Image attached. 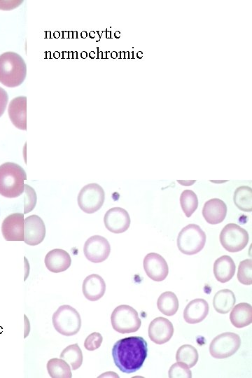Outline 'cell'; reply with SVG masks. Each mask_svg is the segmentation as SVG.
Returning <instances> with one entry per match:
<instances>
[{
    "mask_svg": "<svg viewBox=\"0 0 252 378\" xmlns=\"http://www.w3.org/2000/svg\"><path fill=\"white\" fill-rule=\"evenodd\" d=\"M169 377L170 378H191L192 372L188 365L177 362L170 367Z\"/></svg>",
    "mask_w": 252,
    "mask_h": 378,
    "instance_id": "cell-31",
    "label": "cell"
},
{
    "mask_svg": "<svg viewBox=\"0 0 252 378\" xmlns=\"http://www.w3.org/2000/svg\"><path fill=\"white\" fill-rule=\"evenodd\" d=\"M24 214L13 213L4 218L1 232L7 241H24Z\"/></svg>",
    "mask_w": 252,
    "mask_h": 378,
    "instance_id": "cell-14",
    "label": "cell"
},
{
    "mask_svg": "<svg viewBox=\"0 0 252 378\" xmlns=\"http://www.w3.org/2000/svg\"><path fill=\"white\" fill-rule=\"evenodd\" d=\"M222 246L231 253L239 252L247 245L249 239L248 232L236 223H228L220 233Z\"/></svg>",
    "mask_w": 252,
    "mask_h": 378,
    "instance_id": "cell-7",
    "label": "cell"
},
{
    "mask_svg": "<svg viewBox=\"0 0 252 378\" xmlns=\"http://www.w3.org/2000/svg\"><path fill=\"white\" fill-rule=\"evenodd\" d=\"M240 345L241 338L237 334L225 332L213 339L209 345V352L215 358H226L234 354Z\"/></svg>",
    "mask_w": 252,
    "mask_h": 378,
    "instance_id": "cell-8",
    "label": "cell"
},
{
    "mask_svg": "<svg viewBox=\"0 0 252 378\" xmlns=\"http://www.w3.org/2000/svg\"><path fill=\"white\" fill-rule=\"evenodd\" d=\"M227 214L225 203L218 199L213 198L207 200L202 209V216L205 220L211 225L222 223Z\"/></svg>",
    "mask_w": 252,
    "mask_h": 378,
    "instance_id": "cell-17",
    "label": "cell"
},
{
    "mask_svg": "<svg viewBox=\"0 0 252 378\" xmlns=\"http://www.w3.org/2000/svg\"><path fill=\"white\" fill-rule=\"evenodd\" d=\"M52 321L56 331L64 336L77 334L81 327L79 313L68 304L59 307L52 315Z\"/></svg>",
    "mask_w": 252,
    "mask_h": 378,
    "instance_id": "cell-4",
    "label": "cell"
},
{
    "mask_svg": "<svg viewBox=\"0 0 252 378\" xmlns=\"http://www.w3.org/2000/svg\"><path fill=\"white\" fill-rule=\"evenodd\" d=\"M47 269L53 272L59 273L66 270L71 264V258L69 253L61 248L50 251L44 259Z\"/></svg>",
    "mask_w": 252,
    "mask_h": 378,
    "instance_id": "cell-18",
    "label": "cell"
},
{
    "mask_svg": "<svg viewBox=\"0 0 252 378\" xmlns=\"http://www.w3.org/2000/svg\"><path fill=\"white\" fill-rule=\"evenodd\" d=\"M236 298L234 293L229 289L218 291L213 299V306L220 314L228 313L234 306Z\"/></svg>",
    "mask_w": 252,
    "mask_h": 378,
    "instance_id": "cell-23",
    "label": "cell"
},
{
    "mask_svg": "<svg viewBox=\"0 0 252 378\" xmlns=\"http://www.w3.org/2000/svg\"><path fill=\"white\" fill-rule=\"evenodd\" d=\"M46 236L43 220L37 215H31L24 220V241L30 246L41 243Z\"/></svg>",
    "mask_w": 252,
    "mask_h": 378,
    "instance_id": "cell-11",
    "label": "cell"
},
{
    "mask_svg": "<svg viewBox=\"0 0 252 378\" xmlns=\"http://www.w3.org/2000/svg\"><path fill=\"white\" fill-rule=\"evenodd\" d=\"M104 223L108 231L115 234L122 233L130 225V217L123 208L113 207L106 212Z\"/></svg>",
    "mask_w": 252,
    "mask_h": 378,
    "instance_id": "cell-13",
    "label": "cell"
},
{
    "mask_svg": "<svg viewBox=\"0 0 252 378\" xmlns=\"http://www.w3.org/2000/svg\"><path fill=\"white\" fill-rule=\"evenodd\" d=\"M180 204L186 217H190L198 206L197 195L191 190H185L180 196Z\"/></svg>",
    "mask_w": 252,
    "mask_h": 378,
    "instance_id": "cell-29",
    "label": "cell"
},
{
    "mask_svg": "<svg viewBox=\"0 0 252 378\" xmlns=\"http://www.w3.org/2000/svg\"><path fill=\"white\" fill-rule=\"evenodd\" d=\"M125 54V57H128V52H126Z\"/></svg>",
    "mask_w": 252,
    "mask_h": 378,
    "instance_id": "cell-38",
    "label": "cell"
},
{
    "mask_svg": "<svg viewBox=\"0 0 252 378\" xmlns=\"http://www.w3.org/2000/svg\"><path fill=\"white\" fill-rule=\"evenodd\" d=\"M111 252L108 241L100 235H93L88 238L83 246L86 258L92 262L99 263L106 260Z\"/></svg>",
    "mask_w": 252,
    "mask_h": 378,
    "instance_id": "cell-10",
    "label": "cell"
},
{
    "mask_svg": "<svg viewBox=\"0 0 252 378\" xmlns=\"http://www.w3.org/2000/svg\"><path fill=\"white\" fill-rule=\"evenodd\" d=\"M8 101V96L4 89L0 87V117L4 114Z\"/></svg>",
    "mask_w": 252,
    "mask_h": 378,
    "instance_id": "cell-34",
    "label": "cell"
},
{
    "mask_svg": "<svg viewBox=\"0 0 252 378\" xmlns=\"http://www.w3.org/2000/svg\"><path fill=\"white\" fill-rule=\"evenodd\" d=\"M26 172L19 164L7 162L0 165V195L8 198H15L22 195L24 190Z\"/></svg>",
    "mask_w": 252,
    "mask_h": 378,
    "instance_id": "cell-3",
    "label": "cell"
},
{
    "mask_svg": "<svg viewBox=\"0 0 252 378\" xmlns=\"http://www.w3.org/2000/svg\"><path fill=\"white\" fill-rule=\"evenodd\" d=\"M59 357L69 364L73 370L78 369L83 363V353L77 343L64 348Z\"/></svg>",
    "mask_w": 252,
    "mask_h": 378,
    "instance_id": "cell-27",
    "label": "cell"
},
{
    "mask_svg": "<svg viewBox=\"0 0 252 378\" xmlns=\"http://www.w3.org/2000/svg\"><path fill=\"white\" fill-rule=\"evenodd\" d=\"M137 55V57H138V58L141 59V58H142V57H143V53H142V52L139 51V52H137V55Z\"/></svg>",
    "mask_w": 252,
    "mask_h": 378,
    "instance_id": "cell-35",
    "label": "cell"
},
{
    "mask_svg": "<svg viewBox=\"0 0 252 378\" xmlns=\"http://www.w3.org/2000/svg\"><path fill=\"white\" fill-rule=\"evenodd\" d=\"M208 302L202 298L191 300L183 311V318L186 323L195 324L202 321L208 315Z\"/></svg>",
    "mask_w": 252,
    "mask_h": 378,
    "instance_id": "cell-20",
    "label": "cell"
},
{
    "mask_svg": "<svg viewBox=\"0 0 252 378\" xmlns=\"http://www.w3.org/2000/svg\"><path fill=\"white\" fill-rule=\"evenodd\" d=\"M115 35V36H116L117 38H118V37L120 36V33H119V31H116Z\"/></svg>",
    "mask_w": 252,
    "mask_h": 378,
    "instance_id": "cell-36",
    "label": "cell"
},
{
    "mask_svg": "<svg viewBox=\"0 0 252 378\" xmlns=\"http://www.w3.org/2000/svg\"><path fill=\"white\" fill-rule=\"evenodd\" d=\"M232 308L230 320L234 327L241 328L252 323V307L250 304L241 302Z\"/></svg>",
    "mask_w": 252,
    "mask_h": 378,
    "instance_id": "cell-22",
    "label": "cell"
},
{
    "mask_svg": "<svg viewBox=\"0 0 252 378\" xmlns=\"http://www.w3.org/2000/svg\"><path fill=\"white\" fill-rule=\"evenodd\" d=\"M111 55H112V57L113 58L116 57V53L115 52H113Z\"/></svg>",
    "mask_w": 252,
    "mask_h": 378,
    "instance_id": "cell-37",
    "label": "cell"
},
{
    "mask_svg": "<svg viewBox=\"0 0 252 378\" xmlns=\"http://www.w3.org/2000/svg\"><path fill=\"white\" fill-rule=\"evenodd\" d=\"M238 281L244 285L252 284V260L246 259L239 262L237 272Z\"/></svg>",
    "mask_w": 252,
    "mask_h": 378,
    "instance_id": "cell-30",
    "label": "cell"
},
{
    "mask_svg": "<svg viewBox=\"0 0 252 378\" xmlns=\"http://www.w3.org/2000/svg\"><path fill=\"white\" fill-rule=\"evenodd\" d=\"M206 234L196 224L185 226L177 237V246L186 255H194L204 248L206 243Z\"/></svg>",
    "mask_w": 252,
    "mask_h": 378,
    "instance_id": "cell-5",
    "label": "cell"
},
{
    "mask_svg": "<svg viewBox=\"0 0 252 378\" xmlns=\"http://www.w3.org/2000/svg\"><path fill=\"white\" fill-rule=\"evenodd\" d=\"M111 322L113 328L121 334L136 332L141 325L138 312L127 304H121L114 309Z\"/></svg>",
    "mask_w": 252,
    "mask_h": 378,
    "instance_id": "cell-6",
    "label": "cell"
},
{
    "mask_svg": "<svg viewBox=\"0 0 252 378\" xmlns=\"http://www.w3.org/2000/svg\"><path fill=\"white\" fill-rule=\"evenodd\" d=\"M148 332L151 341L162 344L170 340L173 336L174 326L167 318L160 316L150 323Z\"/></svg>",
    "mask_w": 252,
    "mask_h": 378,
    "instance_id": "cell-15",
    "label": "cell"
},
{
    "mask_svg": "<svg viewBox=\"0 0 252 378\" xmlns=\"http://www.w3.org/2000/svg\"><path fill=\"white\" fill-rule=\"evenodd\" d=\"M47 370L52 378H71V370L69 365L63 359L53 358L47 363Z\"/></svg>",
    "mask_w": 252,
    "mask_h": 378,
    "instance_id": "cell-25",
    "label": "cell"
},
{
    "mask_svg": "<svg viewBox=\"0 0 252 378\" xmlns=\"http://www.w3.org/2000/svg\"><path fill=\"white\" fill-rule=\"evenodd\" d=\"M25 192V203H24V214L30 212L34 207L36 203V195L35 190L29 186L24 184Z\"/></svg>",
    "mask_w": 252,
    "mask_h": 378,
    "instance_id": "cell-32",
    "label": "cell"
},
{
    "mask_svg": "<svg viewBox=\"0 0 252 378\" xmlns=\"http://www.w3.org/2000/svg\"><path fill=\"white\" fill-rule=\"evenodd\" d=\"M234 203L242 211H252V190L250 187L243 186L237 188L234 193Z\"/></svg>",
    "mask_w": 252,
    "mask_h": 378,
    "instance_id": "cell-26",
    "label": "cell"
},
{
    "mask_svg": "<svg viewBox=\"0 0 252 378\" xmlns=\"http://www.w3.org/2000/svg\"><path fill=\"white\" fill-rule=\"evenodd\" d=\"M143 265L147 276L153 281H162L168 275V265L164 258L158 253H148L144 258Z\"/></svg>",
    "mask_w": 252,
    "mask_h": 378,
    "instance_id": "cell-12",
    "label": "cell"
},
{
    "mask_svg": "<svg viewBox=\"0 0 252 378\" xmlns=\"http://www.w3.org/2000/svg\"><path fill=\"white\" fill-rule=\"evenodd\" d=\"M27 75V66L23 58L14 52L0 55V83L8 88L21 85Z\"/></svg>",
    "mask_w": 252,
    "mask_h": 378,
    "instance_id": "cell-2",
    "label": "cell"
},
{
    "mask_svg": "<svg viewBox=\"0 0 252 378\" xmlns=\"http://www.w3.org/2000/svg\"><path fill=\"white\" fill-rule=\"evenodd\" d=\"M235 263L232 258L224 255L217 258L214 264V274L217 281L220 283L229 281L234 275Z\"/></svg>",
    "mask_w": 252,
    "mask_h": 378,
    "instance_id": "cell-21",
    "label": "cell"
},
{
    "mask_svg": "<svg viewBox=\"0 0 252 378\" xmlns=\"http://www.w3.org/2000/svg\"><path fill=\"white\" fill-rule=\"evenodd\" d=\"M104 200V189L95 183H89L83 187L77 197L80 209L87 214H93L100 209Z\"/></svg>",
    "mask_w": 252,
    "mask_h": 378,
    "instance_id": "cell-9",
    "label": "cell"
},
{
    "mask_svg": "<svg viewBox=\"0 0 252 378\" xmlns=\"http://www.w3.org/2000/svg\"><path fill=\"white\" fill-rule=\"evenodd\" d=\"M102 341V335L99 332H94L86 337L84 346L88 351H94L99 348Z\"/></svg>",
    "mask_w": 252,
    "mask_h": 378,
    "instance_id": "cell-33",
    "label": "cell"
},
{
    "mask_svg": "<svg viewBox=\"0 0 252 378\" xmlns=\"http://www.w3.org/2000/svg\"><path fill=\"white\" fill-rule=\"evenodd\" d=\"M198 358L199 355L197 349L190 344L181 346L176 354V361L186 364L189 368L196 365Z\"/></svg>",
    "mask_w": 252,
    "mask_h": 378,
    "instance_id": "cell-28",
    "label": "cell"
},
{
    "mask_svg": "<svg viewBox=\"0 0 252 378\" xmlns=\"http://www.w3.org/2000/svg\"><path fill=\"white\" fill-rule=\"evenodd\" d=\"M82 291L88 300L97 301L104 295L106 283L100 275L92 274L83 280Z\"/></svg>",
    "mask_w": 252,
    "mask_h": 378,
    "instance_id": "cell-19",
    "label": "cell"
},
{
    "mask_svg": "<svg viewBox=\"0 0 252 378\" xmlns=\"http://www.w3.org/2000/svg\"><path fill=\"white\" fill-rule=\"evenodd\" d=\"M147 354V342L140 336L120 339L112 348L115 365L121 372L127 374L139 370L142 367Z\"/></svg>",
    "mask_w": 252,
    "mask_h": 378,
    "instance_id": "cell-1",
    "label": "cell"
},
{
    "mask_svg": "<svg viewBox=\"0 0 252 378\" xmlns=\"http://www.w3.org/2000/svg\"><path fill=\"white\" fill-rule=\"evenodd\" d=\"M8 113L12 123L17 128L27 130V97L19 96L13 99L8 105Z\"/></svg>",
    "mask_w": 252,
    "mask_h": 378,
    "instance_id": "cell-16",
    "label": "cell"
},
{
    "mask_svg": "<svg viewBox=\"0 0 252 378\" xmlns=\"http://www.w3.org/2000/svg\"><path fill=\"white\" fill-rule=\"evenodd\" d=\"M159 311L166 316L174 315L178 309V300L176 294L172 291L162 293L157 301Z\"/></svg>",
    "mask_w": 252,
    "mask_h": 378,
    "instance_id": "cell-24",
    "label": "cell"
}]
</instances>
